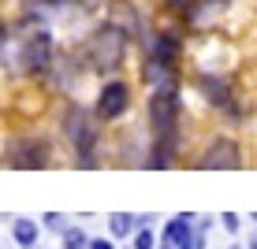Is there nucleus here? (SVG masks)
Returning a JSON list of instances; mask_svg holds the SVG:
<instances>
[{"instance_id":"obj_10","label":"nucleus","mask_w":257,"mask_h":249,"mask_svg":"<svg viewBox=\"0 0 257 249\" xmlns=\"http://www.w3.org/2000/svg\"><path fill=\"white\" fill-rule=\"evenodd\" d=\"M12 234H15V242H19L23 249L38 245V223H34V219H15V223H12Z\"/></svg>"},{"instance_id":"obj_19","label":"nucleus","mask_w":257,"mask_h":249,"mask_svg":"<svg viewBox=\"0 0 257 249\" xmlns=\"http://www.w3.org/2000/svg\"><path fill=\"white\" fill-rule=\"evenodd\" d=\"M246 249H257V234H253V238H250V245H246Z\"/></svg>"},{"instance_id":"obj_11","label":"nucleus","mask_w":257,"mask_h":249,"mask_svg":"<svg viewBox=\"0 0 257 249\" xmlns=\"http://www.w3.org/2000/svg\"><path fill=\"white\" fill-rule=\"evenodd\" d=\"M108 227L116 238H127L131 230H135V216H127V212H116V216H108Z\"/></svg>"},{"instance_id":"obj_20","label":"nucleus","mask_w":257,"mask_h":249,"mask_svg":"<svg viewBox=\"0 0 257 249\" xmlns=\"http://www.w3.org/2000/svg\"><path fill=\"white\" fill-rule=\"evenodd\" d=\"M231 249H242V245H231Z\"/></svg>"},{"instance_id":"obj_15","label":"nucleus","mask_w":257,"mask_h":249,"mask_svg":"<svg viewBox=\"0 0 257 249\" xmlns=\"http://www.w3.org/2000/svg\"><path fill=\"white\" fill-rule=\"evenodd\" d=\"M220 223H224L227 234H235V230H238V216H235V212H224V219H220Z\"/></svg>"},{"instance_id":"obj_8","label":"nucleus","mask_w":257,"mask_h":249,"mask_svg":"<svg viewBox=\"0 0 257 249\" xmlns=\"http://www.w3.org/2000/svg\"><path fill=\"white\" fill-rule=\"evenodd\" d=\"M194 238V219L190 216H175L172 223L164 227V234H161V249H183Z\"/></svg>"},{"instance_id":"obj_9","label":"nucleus","mask_w":257,"mask_h":249,"mask_svg":"<svg viewBox=\"0 0 257 249\" xmlns=\"http://www.w3.org/2000/svg\"><path fill=\"white\" fill-rule=\"evenodd\" d=\"M146 82L153 86V90H175V67L168 64V60L153 56L146 64Z\"/></svg>"},{"instance_id":"obj_6","label":"nucleus","mask_w":257,"mask_h":249,"mask_svg":"<svg viewBox=\"0 0 257 249\" xmlns=\"http://www.w3.org/2000/svg\"><path fill=\"white\" fill-rule=\"evenodd\" d=\"M23 71H30V75H41V71H49V60H52V41H49V34L45 30H38V34H30L26 38V45H23Z\"/></svg>"},{"instance_id":"obj_12","label":"nucleus","mask_w":257,"mask_h":249,"mask_svg":"<svg viewBox=\"0 0 257 249\" xmlns=\"http://www.w3.org/2000/svg\"><path fill=\"white\" fill-rule=\"evenodd\" d=\"M64 249H90L86 230H82V227H67V230H64Z\"/></svg>"},{"instance_id":"obj_5","label":"nucleus","mask_w":257,"mask_h":249,"mask_svg":"<svg viewBox=\"0 0 257 249\" xmlns=\"http://www.w3.org/2000/svg\"><path fill=\"white\" fill-rule=\"evenodd\" d=\"M8 164H12V167H23V171H30V167H45V164H49V145H45L41 138L15 141V145L8 149Z\"/></svg>"},{"instance_id":"obj_7","label":"nucleus","mask_w":257,"mask_h":249,"mask_svg":"<svg viewBox=\"0 0 257 249\" xmlns=\"http://www.w3.org/2000/svg\"><path fill=\"white\" fill-rule=\"evenodd\" d=\"M131 104V90L127 82H108L97 97V119H119Z\"/></svg>"},{"instance_id":"obj_3","label":"nucleus","mask_w":257,"mask_h":249,"mask_svg":"<svg viewBox=\"0 0 257 249\" xmlns=\"http://www.w3.org/2000/svg\"><path fill=\"white\" fill-rule=\"evenodd\" d=\"M64 130H67V138L75 141V149H78V164L82 167H93V141H97V127L90 123V115L86 112H78V108H71L67 112V119H64Z\"/></svg>"},{"instance_id":"obj_21","label":"nucleus","mask_w":257,"mask_h":249,"mask_svg":"<svg viewBox=\"0 0 257 249\" xmlns=\"http://www.w3.org/2000/svg\"><path fill=\"white\" fill-rule=\"evenodd\" d=\"M253 219H257V212H253Z\"/></svg>"},{"instance_id":"obj_16","label":"nucleus","mask_w":257,"mask_h":249,"mask_svg":"<svg viewBox=\"0 0 257 249\" xmlns=\"http://www.w3.org/2000/svg\"><path fill=\"white\" fill-rule=\"evenodd\" d=\"M205 227H209V223H201V230H198V234H194L183 249H201V245H205Z\"/></svg>"},{"instance_id":"obj_13","label":"nucleus","mask_w":257,"mask_h":249,"mask_svg":"<svg viewBox=\"0 0 257 249\" xmlns=\"http://www.w3.org/2000/svg\"><path fill=\"white\" fill-rule=\"evenodd\" d=\"M205 93H209V101H216V104H227V86L224 82H212V78H205Z\"/></svg>"},{"instance_id":"obj_1","label":"nucleus","mask_w":257,"mask_h":249,"mask_svg":"<svg viewBox=\"0 0 257 249\" xmlns=\"http://www.w3.org/2000/svg\"><path fill=\"white\" fill-rule=\"evenodd\" d=\"M149 123H153V156L146 167H168L175 153V130H179V93L175 90H153L149 97Z\"/></svg>"},{"instance_id":"obj_4","label":"nucleus","mask_w":257,"mask_h":249,"mask_svg":"<svg viewBox=\"0 0 257 249\" xmlns=\"http://www.w3.org/2000/svg\"><path fill=\"white\" fill-rule=\"evenodd\" d=\"M198 167L201 171H238V167H242V149H238L231 138H216L205 153H201Z\"/></svg>"},{"instance_id":"obj_2","label":"nucleus","mask_w":257,"mask_h":249,"mask_svg":"<svg viewBox=\"0 0 257 249\" xmlns=\"http://www.w3.org/2000/svg\"><path fill=\"white\" fill-rule=\"evenodd\" d=\"M127 38L131 34L123 30V26L116 23H108V26H101V30L90 38V67L93 71H116L123 64V56H127Z\"/></svg>"},{"instance_id":"obj_14","label":"nucleus","mask_w":257,"mask_h":249,"mask_svg":"<svg viewBox=\"0 0 257 249\" xmlns=\"http://www.w3.org/2000/svg\"><path fill=\"white\" fill-rule=\"evenodd\" d=\"M153 242H157V238H153V230H149V227H142L135 234V249H157Z\"/></svg>"},{"instance_id":"obj_18","label":"nucleus","mask_w":257,"mask_h":249,"mask_svg":"<svg viewBox=\"0 0 257 249\" xmlns=\"http://www.w3.org/2000/svg\"><path fill=\"white\" fill-rule=\"evenodd\" d=\"M90 249H112L108 238H90Z\"/></svg>"},{"instance_id":"obj_17","label":"nucleus","mask_w":257,"mask_h":249,"mask_svg":"<svg viewBox=\"0 0 257 249\" xmlns=\"http://www.w3.org/2000/svg\"><path fill=\"white\" fill-rule=\"evenodd\" d=\"M45 227H52V230H67L64 219H60V212H49V216H45Z\"/></svg>"}]
</instances>
